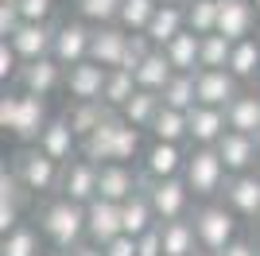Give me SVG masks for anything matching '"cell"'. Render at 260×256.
Returning <instances> with one entry per match:
<instances>
[{
	"instance_id": "d4e9b609",
	"label": "cell",
	"mask_w": 260,
	"mask_h": 256,
	"mask_svg": "<svg viewBox=\"0 0 260 256\" xmlns=\"http://www.w3.org/2000/svg\"><path fill=\"white\" fill-rule=\"evenodd\" d=\"M183 31H186V8H183V4H159L155 20L148 23V31H144V35H148V39H152L155 47L163 51L167 43L179 39Z\"/></svg>"
},
{
	"instance_id": "7402d4cb",
	"label": "cell",
	"mask_w": 260,
	"mask_h": 256,
	"mask_svg": "<svg viewBox=\"0 0 260 256\" xmlns=\"http://www.w3.org/2000/svg\"><path fill=\"white\" fill-rule=\"evenodd\" d=\"M35 148L47 151L54 163H70V159H78L82 140L74 136V128H70V120H66V117H51V124H47V132L39 136V144H35Z\"/></svg>"
},
{
	"instance_id": "484cf974",
	"label": "cell",
	"mask_w": 260,
	"mask_h": 256,
	"mask_svg": "<svg viewBox=\"0 0 260 256\" xmlns=\"http://www.w3.org/2000/svg\"><path fill=\"white\" fill-rule=\"evenodd\" d=\"M163 54L175 66V74H198L202 70V39L194 31H183L179 39H171L163 47Z\"/></svg>"
},
{
	"instance_id": "30bf717a",
	"label": "cell",
	"mask_w": 260,
	"mask_h": 256,
	"mask_svg": "<svg viewBox=\"0 0 260 256\" xmlns=\"http://www.w3.org/2000/svg\"><path fill=\"white\" fill-rule=\"evenodd\" d=\"M66 85V70L54 58H39V62H23L20 78H16V89L31 97H51Z\"/></svg>"
},
{
	"instance_id": "ba28073f",
	"label": "cell",
	"mask_w": 260,
	"mask_h": 256,
	"mask_svg": "<svg viewBox=\"0 0 260 256\" xmlns=\"http://www.w3.org/2000/svg\"><path fill=\"white\" fill-rule=\"evenodd\" d=\"M98 179H101V167L78 155V159L62 163V179H58L54 198H66V202H78V206L98 202Z\"/></svg>"
},
{
	"instance_id": "f1b7e54d",
	"label": "cell",
	"mask_w": 260,
	"mask_h": 256,
	"mask_svg": "<svg viewBox=\"0 0 260 256\" xmlns=\"http://www.w3.org/2000/svg\"><path fill=\"white\" fill-rule=\"evenodd\" d=\"M62 117L70 120V128H74L78 140H86L89 132H98V128L113 117V109H105L101 101H78V105H66Z\"/></svg>"
},
{
	"instance_id": "f907efd6",
	"label": "cell",
	"mask_w": 260,
	"mask_h": 256,
	"mask_svg": "<svg viewBox=\"0 0 260 256\" xmlns=\"http://www.w3.org/2000/svg\"><path fill=\"white\" fill-rule=\"evenodd\" d=\"M194 256H214V252H202V248H198V252H194Z\"/></svg>"
},
{
	"instance_id": "6da1fadb",
	"label": "cell",
	"mask_w": 260,
	"mask_h": 256,
	"mask_svg": "<svg viewBox=\"0 0 260 256\" xmlns=\"http://www.w3.org/2000/svg\"><path fill=\"white\" fill-rule=\"evenodd\" d=\"M35 225L51 252H74L78 245H86V206L66 202V198H43L35 210Z\"/></svg>"
},
{
	"instance_id": "ee69618b",
	"label": "cell",
	"mask_w": 260,
	"mask_h": 256,
	"mask_svg": "<svg viewBox=\"0 0 260 256\" xmlns=\"http://www.w3.org/2000/svg\"><path fill=\"white\" fill-rule=\"evenodd\" d=\"M16 113H20V89H4V97H0V128L4 132H12Z\"/></svg>"
},
{
	"instance_id": "9f6ffc18",
	"label": "cell",
	"mask_w": 260,
	"mask_h": 256,
	"mask_svg": "<svg viewBox=\"0 0 260 256\" xmlns=\"http://www.w3.org/2000/svg\"><path fill=\"white\" fill-rule=\"evenodd\" d=\"M256 225H260V217H256Z\"/></svg>"
},
{
	"instance_id": "b9f144b4",
	"label": "cell",
	"mask_w": 260,
	"mask_h": 256,
	"mask_svg": "<svg viewBox=\"0 0 260 256\" xmlns=\"http://www.w3.org/2000/svg\"><path fill=\"white\" fill-rule=\"evenodd\" d=\"M20 16L23 23H51L54 0H20Z\"/></svg>"
},
{
	"instance_id": "ab89813d",
	"label": "cell",
	"mask_w": 260,
	"mask_h": 256,
	"mask_svg": "<svg viewBox=\"0 0 260 256\" xmlns=\"http://www.w3.org/2000/svg\"><path fill=\"white\" fill-rule=\"evenodd\" d=\"M229 58H233V43L225 35L202 39V70H229Z\"/></svg>"
},
{
	"instance_id": "8fae6325",
	"label": "cell",
	"mask_w": 260,
	"mask_h": 256,
	"mask_svg": "<svg viewBox=\"0 0 260 256\" xmlns=\"http://www.w3.org/2000/svg\"><path fill=\"white\" fill-rule=\"evenodd\" d=\"M117 237H124V221H120V206L117 202H105V198H98V202L86 206V241L89 245H113Z\"/></svg>"
},
{
	"instance_id": "f5cc1de1",
	"label": "cell",
	"mask_w": 260,
	"mask_h": 256,
	"mask_svg": "<svg viewBox=\"0 0 260 256\" xmlns=\"http://www.w3.org/2000/svg\"><path fill=\"white\" fill-rule=\"evenodd\" d=\"M47 256H62V252H47Z\"/></svg>"
},
{
	"instance_id": "5bb4252c",
	"label": "cell",
	"mask_w": 260,
	"mask_h": 256,
	"mask_svg": "<svg viewBox=\"0 0 260 256\" xmlns=\"http://www.w3.org/2000/svg\"><path fill=\"white\" fill-rule=\"evenodd\" d=\"M217 155H221L229 175H252L260 163V140L241 136V132H225L217 140Z\"/></svg>"
},
{
	"instance_id": "e0dca14e",
	"label": "cell",
	"mask_w": 260,
	"mask_h": 256,
	"mask_svg": "<svg viewBox=\"0 0 260 256\" xmlns=\"http://www.w3.org/2000/svg\"><path fill=\"white\" fill-rule=\"evenodd\" d=\"M105 78H109V70H101L98 62H78V66L66 70L62 93L70 97V105H78V101H101V93H105Z\"/></svg>"
},
{
	"instance_id": "9c48e42d",
	"label": "cell",
	"mask_w": 260,
	"mask_h": 256,
	"mask_svg": "<svg viewBox=\"0 0 260 256\" xmlns=\"http://www.w3.org/2000/svg\"><path fill=\"white\" fill-rule=\"evenodd\" d=\"M217 202L225 206L237 221L256 225V217H260V175L256 171L252 175H229V182H225V190H221Z\"/></svg>"
},
{
	"instance_id": "44dd1931",
	"label": "cell",
	"mask_w": 260,
	"mask_h": 256,
	"mask_svg": "<svg viewBox=\"0 0 260 256\" xmlns=\"http://www.w3.org/2000/svg\"><path fill=\"white\" fill-rule=\"evenodd\" d=\"M186 120H190V148H217V140L229 132L225 109L194 105L190 113H186Z\"/></svg>"
},
{
	"instance_id": "4316f807",
	"label": "cell",
	"mask_w": 260,
	"mask_h": 256,
	"mask_svg": "<svg viewBox=\"0 0 260 256\" xmlns=\"http://www.w3.org/2000/svg\"><path fill=\"white\" fill-rule=\"evenodd\" d=\"M120 221H124V233L128 237H144L152 225H159V217H155V210H152V198H148L144 186L120 206Z\"/></svg>"
},
{
	"instance_id": "11a10c76",
	"label": "cell",
	"mask_w": 260,
	"mask_h": 256,
	"mask_svg": "<svg viewBox=\"0 0 260 256\" xmlns=\"http://www.w3.org/2000/svg\"><path fill=\"white\" fill-rule=\"evenodd\" d=\"M256 12H260V0H256Z\"/></svg>"
},
{
	"instance_id": "d6986e66",
	"label": "cell",
	"mask_w": 260,
	"mask_h": 256,
	"mask_svg": "<svg viewBox=\"0 0 260 256\" xmlns=\"http://www.w3.org/2000/svg\"><path fill=\"white\" fill-rule=\"evenodd\" d=\"M144 186L140 171L124 167V163H109V167H101V179H98V198H105V202H117L124 206L132 198V194Z\"/></svg>"
},
{
	"instance_id": "d6a6232c",
	"label": "cell",
	"mask_w": 260,
	"mask_h": 256,
	"mask_svg": "<svg viewBox=\"0 0 260 256\" xmlns=\"http://www.w3.org/2000/svg\"><path fill=\"white\" fill-rule=\"evenodd\" d=\"M163 109V97L159 93H148V89H136V97H132L128 105L120 109V117L128 120L132 128H140V132H148V128L155 124V117H159Z\"/></svg>"
},
{
	"instance_id": "7a4b0ae2",
	"label": "cell",
	"mask_w": 260,
	"mask_h": 256,
	"mask_svg": "<svg viewBox=\"0 0 260 256\" xmlns=\"http://www.w3.org/2000/svg\"><path fill=\"white\" fill-rule=\"evenodd\" d=\"M78 155L89 159V163H98V167H109V163H124V167H128V163L140 155V128H132L124 117L113 113L98 132H89V136L82 140Z\"/></svg>"
},
{
	"instance_id": "2e32d148",
	"label": "cell",
	"mask_w": 260,
	"mask_h": 256,
	"mask_svg": "<svg viewBox=\"0 0 260 256\" xmlns=\"http://www.w3.org/2000/svg\"><path fill=\"white\" fill-rule=\"evenodd\" d=\"M51 117H47V97H31L20 93V113H16V124H12V136L20 140L23 148L39 144V136L47 132Z\"/></svg>"
},
{
	"instance_id": "3957f363",
	"label": "cell",
	"mask_w": 260,
	"mask_h": 256,
	"mask_svg": "<svg viewBox=\"0 0 260 256\" xmlns=\"http://www.w3.org/2000/svg\"><path fill=\"white\" fill-rule=\"evenodd\" d=\"M183 182L198 202H217L229 182V171L217 155V148H190L186 167H183Z\"/></svg>"
},
{
	"instance_id": "4dcf8cb0",
	"label": "cell",
	"mask_w": 260,
	"mask_h": 256,
	"mask_svg": "<svg viewBox=\"0 0 260 256\" xmlns=\"http://www.w3.org/2000/svg\"><path fill=\"white\" fill-rule=\"evenodd\" d=\"M163 225V256H194L198 252V233L194 221L183 217V221H159Z\"/></svg>"
},
{
	"instance_id": "60d3db41",
	"label": "cell",
	"mask_w": 260,
	"mask_h": 256,
	"mask_svg": "<svg viewBox=\"0 0 260 256\" xmlns=\"http://www.w3.org/2000/svg\"><path fill=\"white\" fill-rule=\"evenodd\" d=\"M152 51H159V47H155L148 35H128V51H124V62H120V70L136 74V70L144 66V58H148Z\"/></svg>"
},
{
	"instance_id": "816d5d0a",
	"label": "cell",
	"mask_w": 260,
	"mask_h": 256,
	"mask_svg": "<svg viewBox=\"0 0 260 256\" xmlns=\"http://www.w3.org/2000/svg\"><path fill=\"white\" fill-rule=\"evenodd\" d=\"M0 4H20V0H0Z\"/></svg>"
},
{
	"instance_id": "9a60e30c",
	"label": "cell",
	"mask_w": 260,
	"mask_h": 256,
	"mask_svg": "<svg viewBox=\"0 0 260 256\" xmlns=\"http://www.w3.org/2000/svg\"><path fill=\"white\" fill-rule=\"evenodd\" d=\"M194 85H198V105L206 109H229L233 97L241 93V82L229 70H198Z\"/></svg>"
},
{
	"instance_id": "74e56055",
	"label": "cell",
	"mask_w": 260,
	"mask_h": 256,
	"mask_svg": "<svg viewBox=\"0 0 260 256\" xmlns=\"http://www.w3.org/2000/svg\"><path fill=\"white\" fill-rule=\"evenodd\" d=\"M120 4L124 0H74V12L89 27H113L120 20Z\"/></svg>"
},
{
	"instance_id": "8d00e7d4",
	"label": "cell",
	"mask_w": 260,
	"mask_h": 256,
	"mask_svg": "<svg viewBox=\"0 0 260 256\" xmlns=\"http://www.w3.org/2000/svg\"><path fill=\"white\" fill-rule=\"evenodd\" d=\"M155 12H159V0H124V4H120L117 27H124L128 35H144L148 23L155 20Z\"/></svg>"
},
{
	"instance_id": "603a6c76",
	"label": "cell",
	"mask_w": 260,
	"mask_h": 256,
	"mask_svg": "<svg viewBox=\"0 0 260 256\" xmlns=\"http://www.w3.org/2000/svg\"><path fill=\"white\" fill-rule=\"evenodd\" d=\"M27 206V190L20 186V179L8 171V163L0 167V237H8L20 221V210Z\"/></svg>"
},
{
	"instance_id": "f546056e",
	"label": "cell",
	"mask_w": 260,
	"mask_h": 256,
	"mask_svg": "<svg viewBox=\"0 0 260 256\" xmlns=\"http://www.w3.org/2000/svg\"><path fill=\"white\" fill-rule=\"evenodd\" d=\"M148 132H152V144H179V148H183V140H190V120H186V113L163 105L155 124L148 128Z\"/></svg>"
},
{
	"instance_id": "ffe728a7",
	"label": "cell",
	"mask_w": 260,
	"mask_h": 256,
	"mask_svg": "<svg viewBox=\"0 0 260 256\" xmlns=\"http://www.w3.org/2000/svg\"><path fill=\"white\" fill-rule=\"evenodd\" d=\"M12 51L20 54V62H39V58H51L54 47V23H23L20 31L12 35Z\"/></svg>"
},
{
	"instance_id": "7bdbcfd3",
	"label": "cell",
	"mask_w": 260,
	"mask_h": 256,
	"mask_svg": "<svg viewBox=\"0 0 260 256\" xmlns=\"http://www.w3.org/2000/svg\"><path fill=\"white\" fill-rule=\"evenodd\" d=\"M20 27H23L20 4H0V39H12Z\"/></svg>"
},
{
	"instance_id": "ac0fdd59",
	"label": "cell",
	"mask_w": 260,
	"mask_h": 256,
	"mask_svg": "<svg viewBox=\"0 0 260 256\" xmlns=\"http://www.w3.org/2000/svg\"><path fill=\"white\" fill-rule=\"evenodd\" d=\"M128 51V31L124 27H93V43H89V62H98L101 70H120Z\"/></svg>"
},
{
	"instance_id": "7dc6e473",
	"label": "cell",
	"mask_w": 260,
	"mask_h": 256,
	"mask_svg": "<svg viewBox=\"0 0 260 256\" xmlns=\"http://www.w3.org/2000/svg\"><path fill=\"white\" fill-rule=\"evenodd\" d=\"M221 256H256V245H252L249 237H237V241H233Z\"/></svg>"
},
{
	"instance_id": "277c9868",
	"label": "cell",
	"mask_w": 260,
	"mask_h": 256,
	"mask_svg": "<svg viewBox=\"0 0 260 256\" xmlns=\"http://www.w3.org/2000/svg\"><path fill=\"white\" fill-rule=\"evenodd\" d=\"M8 171L20 179V186L27 194H58V179H62V163H54L47 151L31 148H20L16 155L8 159Z\"/></svg>"
},
{
	"instance_id": "83f0119b",
	"label": "cell",
	"mask_w": 260,
	"mask_h": 256,
	"mask_svg": "<svg viewBox=\"0 0 260 256\" xmlns=\"http://www.w3.org/2000/svg\"><path fill=\"white\" fill-rule=\"evenodd\" d=\"M43 233H39V225L23 221L16 225L8 237H0V256H47L43 252Z\"/></svg>"
},
{
	"instance_id": "681fc988",
	"label": "cell",
	"mask_w": 260,
	"mask_h": 256,
	"mask_svg": "<svg viewBox=\"0 0 260 256\" xmlns=\"http://www.w3.org/2000/svg\"><path fill=\"white\" fill-rule=\"evenodd\" d=\"M159 4H186V0H159Z\"/></svg>"
},
{
	"instance_id": "f6af8a7d",
	"label": "cell",
	"mask_w": 260,
	"mask_h": 256,
	"mask_svg": "<svg viewBox=\"0 0 260 256\" xmlns=\"http://www.w3.org/2000/svg\"><path fill=\"white\" fill-rule=\"evenodd\" d=\"M140 256H163V225H152L144 237H136Z\"/></svg>"
},
{
	"instance_id": "cb8c5ba5",
	"label": "cell",
	"mask_w": 260,
	"mask_h": 256,
	"mask_svg": "<svg viewBox=\"0 0 260 256\" xmlns=\"http://www.w3.org/2000/svg\"><path fill=\"white\" fill-rule=\"evenodd\" d=\"M225 120H229V132L260 140V93L241 89V93L233 97V105L225 109Z\"/></svg>"
},
{
	"instance_id": "e575fe53",
	"label": "cell",
	"mask_w": 260,
	"mask_h": 256,
	"mask_svg": "<svg viewBox=\"0 0 260 256\" xmlns=\"http://www.w3.org/2000/svg\"><path fill=\"white\" fill-rule=\"evenodd\" d=\"M229 74L237 78V82H252V78H260V39H241V43H233Z\"/></svg>"
},
{
	"instance_id": "8992f818",
	"label": "cell",
	"mask_w": 260,
	"mask_h": 256,
	"mask_svg": "<svg viewBox=\"0 0 260 256\" xmlns=\"http://www.w3.org/2000/svg\"><path fill=\"white\" fill-rule=\"evenodd\" d=\"M89 43H93V27L86 20H58L54 23V47H51V58L62 70L78 62H89Z\"/></svg>"
},
{
	"instance_id": "db71d44e",
	"label": "cell",
	"mask_w": 260,
	"mask_h": 256,
	"mask_svg": "<svg viewBox=\"0 0 260 256\" xmlns=\"http://www.w3.org/2000/svg\"><path fill=\"white\" fill-rule=\"evenodd\" d=\"M256 256H260V241H256Z\"/></svg>"
},
{
	"instance_id": "c3c4849f",
	"label": "cell",
	"mask_w": 260,
	"mask_h": 256,
	"mask_svg": "<svg viewBox=\"0 0 260 256\" xmlns=\"http://www.w3.org/2000/svg\"><path fill=\"white\" fill-rule=\"evenodd\" d=\"M66 256H105V252H101L98 245H89V241H86V245H78L74 252H66Z\"/></svg>"
},
{
	"instance_id": "1f68e13d",
	"label": "cell",
	"mask_w": 260,
	"mask_h": 256,
	"mask_svg": "<svg viewBox=\"0 0 260 256\" xmlns=\"http://www.w3.org/2000/svg\"><path fill=\"white\" fill-rule=\"evenodd\" d=\"M171 78H175V66L167 62L163 51H152L148 58H144V66L136 70V85L148 89V93H163V89L171 85Z\"/></svg>"
},
{
	"instance_id": "5b68a950",
	"label": "cell",
	"mask_w": 260,
	"mask_h": 256,
	"mask_svg": "<svg viewBox=\"0 0 260 256\" xmlns=\"http://www.w3.org/2000/svg\"><path fill=\"white\" fill-rule=\"evenodd\" d=\"M190 221H194L198 248H202V252L221 256L233 241H237V217H233L221 202H202V206H194Z\"/></svg>"
},
{
	"instance_id": "52a82bcc",
	"label": "cell",
	"mask_w": 260,
	"mask_h": 256,
	"mask_svg": "<svg viewBox=\"0 0 260 256\" xmlns=\"http://www.w3.org/2000/svg\"><path fill=\"white\" fill-rule=\"evenodd\" d=\"M144 190H148V198H152V210H155L159 221H183V217L194 213V206H190L194 194L186 190L183 179H163V182H148L144 179Z\"/></svg>"
},
{
	"instance_id": "bcb514c9",
	"label": "cell",
	"mask_w": 260,
	"mask_h": 256,
	"mask_svg": "<svg viewBox=\"0 0 260 256\" xmlns=\"http://www.w3.org/2000/svg\"><path fill=\"white\" fill-rule=\"evenodd\" d=\"M101 252H105V256H140V245H136V237L124 233V237H117L113 245H105Z\"/></svg>"
},
{
	"instance_id": "f35d334b",
	"label": "cell",
	"mask_w": 260,
	"mask_h": 256,
	"mask_svg": "<svg viewBox=\"0 0 260 256\" xmlns=\"http://www.w3.org/2000/svg\"><path fill=\"white\" fill-rule=\"evenodd\" d=\"M163 105L167 109H179V113H190L198 105V85H194V74H175L171 85L163 89Z\"/></svg>"
},
{
	"instance_id": "836d02e7",
	"label": "cell",
	"mask_w": 260,
	"mask_h": 256,
	"mask_svg": "<svg viewBox=\"0 0 260 256\" xmlns=\"http://www.w3.org/2000/svg\"><path fill=\"white\" fill-rule=\"evenodd\" d=\"M136 89H140V85H136V74H128V70H109L105 93H101V105L113 109V113H120V109L136 97Z\"/></svg>"
},
{
	"instance_id": "d590c367",
	"label": "cell",
	"mask_w": 260,
	"mask_h": 256,
	"mask_svg": "<svg viewBox=\"0 0 260 256\" xmlns=\"http://www.w3.org/2000/svg\"><path fill=\"white\" fill-rule=\"evenodd\" d=\"M183 8H186V31H194L198 39L217 35V12H221L217 0H186Z\"/></svg>"
},
{
	"instance_id": "4fadbf2b",
	"label": "cell",
	"mask_w": 260,
	"mask_h": 256,
	"mask_svg": "<svg viewBox=\"0 0 260 256\" xmlns=\"http://www.w3.org/2000/svg\"><path fill=\"white\" fill-rule=\"evenodd\" d=\"M221 12H217V35H225L229 43L252 39V27H256L260 12L252 0H217Z\"/></svg>"
},
{
	"instance_id": "7c38bea8",
	"label": "cell",
	"mask_w": 260,
	"mask_h": 256,
	"mask_svg": "<svg viewBox=\"0 0 260 256\" xmlns=\"http://www.w3.org/2000/svg\"><path fill=\"white\" fill-rule=\"evenodd\" d=\"M186 155L179 144H152V148L140 155V175L148 182H163V179H183Z\"/></svg>"
}]
</instances>
